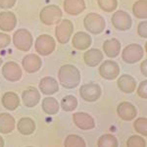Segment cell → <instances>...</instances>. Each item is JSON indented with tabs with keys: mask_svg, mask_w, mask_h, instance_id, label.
<instances>
[{
	"mask_svg": "<svg viewBox=\"0 0 147 147\" xmlns=\"http://www.w3.org/2000/svg\"><path fill=\"white\" fill-rule=\"evenodd\" d=\"M119 145L118 143V139L112 134H104L101 137H99L98 141H97V146L99 147H104V146H108V147H117Z\"/></svg>",
	"mask_w": 147,
	"mask_h": 147,
	"instance_id": "obj_30",
	"label": "cell"
},
{
	"mask_svg": "<svg viewBox=\"0 0 147 147\" xmlns=\"http://www.w3.org/2000/svg\"><path fill=\"white\" fill-rule=\"evenodd\" d=\"M22 66L27 73L34 74L40 70L42 66V60L36 54H28L23 58Z\"/></svg>",
	"mask_w": 147,
	"mask_h": 147,
	"instance_id": "obj_13",
	"label": "cell"
},
{
	"mask_svg": "<svg viewBox=\"0 0 147 147\" xmlns=\"http://www.w3.org/2000/svg\"><path fill=\"white\" fill-rule=\"evenodd\" d=\"M132 13L137 19L145 20L147 18V1L146 0H137L132 5Z\"/></svg>",
	"mask_w": 147,
	"mask_h": 147,
	"instance_id": "obj_27",
	"label": "cell"
},
{
	"mask_svg": "<svg viewBox=\"0 0 147 147\" xmlns=\"http://www.w3.org/2000/svg\"><path fill=\"white\" fill-rule=\"evenodd\" d=\"M144 51L141 45L131 43L125 46L122 52V59L127 64H136L143 58Z\"/></svg>",
	"mask_w": 147,
	"mask_h": 147,
	"instance_id": "obj_6",
	"label": "cell"
},
{
	"mask_svg": "<svg viewBox=\"0 0 147 147\" xmlns=\"http://www.w3.org/2000/svg\"><path fill=\"white\" fill-rule=\"evenodd\" d=\"M1 103L3 105V107L7 109V110L14 111L20 106V98H19L17 93L8 91L3 94L1 99Z\"/></svg>",
	"mask_w": 147,
	"mask_h": 147,
	"instance_id": "obj_23",
	"label": "cell"
},
{
	"mask_svg": "<svg viewBox=\"0 0 147 147\" xmlns=\"http://www.w3.org/2000/svg\"><path fill=\"white\" fill-rule=\"evenodd\" d=\"M5 145V142H4V139L2 136H0V147L1 146H4Z\"/></svg>",
	"mask_w": 147,
	"mask_h": 147,
	"instance_id": "obj_39",
	"label": "cell"
},
{
	"mask_svg": "<svg viewBox=\"0 0 147 147\" xmlns=\"http://www.w3.org/2000/svg\"><path fill=\"white\" fill-rule=\"evenodd\" d=\"M140 70L141 73L144 77H147V60H144L143 62L140 64Z\"/></svg>",
	"mask_w": 147,
	"mask_h": 147,
	"instance_id": "obj_38",
	"label": "cell"
},
{
	"mask_svg": "<svg viewBox=\"0 0 147 147\" xmlns=\"http://www.w3.org/2000/svg\"><path fill=\"white\" fill-rule=\"evenodd\" d=\"M127 146L129 147H145L146 141L143 137L139 136H132L127 140Z\"/></svg>",
	"mask_w": 147,
	"mask_h": 147,
	"instance_id": "obj_33",
	"label": "cell"
},
{
	"mask_svg": "<svg viewBox=\"0 0 147 147\" xmlns=\"http://www.w3.org/2000/svg\"><path fill=\"white\" fill-rule=\"evenodd\" d=\"M2 65V59H1V57H0V66Z\"/></svg>",
	"mask_w": 147,
	"mask_h": 147,
	"instance_id": "obj_40",
	"label": "cell"
},
{
	"mask_svg": "<svg viewBox=\"0 0 147 147\" xmlns=\"http://www.w3.org/2000/svg\"><path fill=\"white\" fill-rule=\"evenodd\" d=\"M35 51L41 56L50 55L56 48L55 39L49 34H41L35 40Z\"/></svg>",
	"mask_w": 147,
	"mask_h": 147,
	"instance_id": "obj_5",
	"label": "cell"
},
{
	"mask_svg": "<svg viewBox=\"0 0 147 147\" xmlns=\"http://www.w3.org/2000/svg\"><path fill=\"white\" fill-rule=\"evenodd\" d=\"M38 87L41 93L45 95H52L55 94L59 90V84L54 78L51 77H44L40 80Z\"/></svg>",
	"mask_w": 147,
	"mask_h": 147,
	"instance_id": "obj_19",
	"label": "cell"
},
{
	"mask_svg": "<svg viewBox=\"0 0 147 147\" xmlns=\"http://www.w3.org/2000/svg\"><path fill=\"white\" fill-rule=\"evenodd\" d=\"M61 107L65 112H72L78 107V100L75 96L67 95L61 100Z\"/></svg>",
	"mask_w": 147,
	"mask_h": 147,
	"instance_id": "obj_28",
	"label": "cell"
},
{
	"mask_svg": "<svg viewBox=\"0 0 147 147\" xmlns=\"http://www.w3.org/2000/svg\"><path fill=\"white\" fill-rule=\"evenodd\" d=\"M92 43L91 36L84 32H79L73 36L72 44L78 50H86Z\"/></svg>",
	"mask_w": 147,
	"mask_h": 147,
	"instance_id": "obj_20",
	"label": "cell"
},
{
	"mask_svg": "<svg viewBox=\"0 0 147 147\" xmlns=\"http://www.w3.org/2000/svg\"><path fill=\"white\" fill-rule=\"evenodd\" d=\"M35 129H36L35 122L28 117L20 119L17 124L18 131L23 136H30V134H32L34 132Z\"/></svg>",
	"mask_w": 147,
	"mask_h": 147,
	"instance_id": "obj_24",
	"label": "cell"
},
{
	"mask_svg": "<svg viewBox=\"0 0 147 147\" xmlns=\"http://www.w3.org/2000/svg\"><path fill=\"white\" fill-rule=\"evenodd\" d=\"M58 80L60 84L65 88H75L80 82V73L75 66L66 64L59 69Z\"/></svg>",
	"mask_w": 147,
	"mask_h": 147,
	"instance_id": "obj_1",
	"label": "cell"
},
{
	"mask_svg": "<svg viewBox=\"0 0 147 147\" xmlns=\"http://www.w3.org/2000/svg\"><path fill=\"white\" fill-rule=\"evenodd\" d=\"M73 121L79 129L82 130H89L95 127V122L90 115L84 112H78L73 115Z\"/></svg>",
	"mask_w": 147,
	"mask_h": 147,
	"instance_id": "obj_12",
	"label": "cell"
},
{
	"mask_svg": "<svg viewBox=\"0 0 147 147\" xmlns=\"http://www.w3.org/2000/svg\"><path fill=\"white\" fill-rule=\"evenodd\" d=\"M64 11L68 15L78 16L85 10L84 0H64Z\"/></svg>",
	"mask_w": 147,
	"mask_h": 147,
	"instance_id": "obj_17",
	"label": "cell"
},
{
	"mask_svg": "<svg viewBox=\"0 0 147 147\" xmlns=\"http://www.w3.org/2000/svg\"><path fill=\"white\" fill-rule=\"evenodd\" d=\"M102 47H103L105 55L109 58H115V57L119 56L121 52V43L119 40L116 38L105 40Z\"/></svg>",
	"mask_w": 147,
	"mask_h": 147,
	"instance_id": "obj_22",
	"label": "cell"
},
{
	"mask_svg": "<svg viewBox=\"0 0 147 147\" xmlns=\"http://www.w3.org/2000/svg\"><path fill=\"white\" fill-rule=\"evenodd\" d=\"M137 34L142 38H146L147 37V22L143 21V22L139 23L138 27H137Z\"/></svg>",
	"mask_w": 147,
	"mask_h": 147,
	"instance_id": "obj_35",
	"label": "cell"
},
{
	"mask_svg": "<svg viewBox=\"0 0 147 147\" xmlns=\"http://www.w3.org/2000/svg\"><path fill=\"white\" fill-rule=\"evenodd\" d=\"M101 87L97 84H86L80 86V95L86 102H95L100 98Z\"/></svg>",
	"mask_w": 147,
	"mask_h": 147,
	"instance_id": "obj_8",
	"label": "cell"
},
{
	"mask_svg": "<svg viewBox=\"0 0 147 147\" xmlns=\"http://www.w3.org/2000/svg\"><path fill=\"white\" fill-rule=\"evenodd\" d=\"M137 95L142 99L147 98V80H143L140 82L138 88H137Z\"/></svg>",
	"mask_w": 147,
	"mask_h": 147,
	"instance_id": "obj_34",
	"label": "cell"
},
{
	"mask_svg": "<svg viewBox=\"0 0 147 147\" xmlns=\"http://www.w3.org/2000/svg\"><path fill=\"white\" fill-rule=\"evenodd\" d=\"M22 100L26 107L32 108L36 106L40 101V93L35 87H28L23 91Z\"/></svg>",
	"mask_w": 147,
	"mask_h": 147,
	"instance_id": "obj_15",
	"label": "cell"
},
{
	"mask_svg": "<svg viewBox=\"0 0 147 147\" xmlns=\"http://www.w3.org/2000/svg\"><path fill=\"white\" fill-rule=\"evenodd\" d=\"M134 129L138 132L139 134L143 136L144 137L147 136V119L146 118H138L134 123Z\"/></svg>",
	"mask_w": 147,
	"mask_h": 147,
	"instance_id": "obj_32",
	"label": "cell"
},
{
	"mask_svg": "<svg viewBox=\"0 0 147 147\" xmlns=\"http://www.w3.org/2000/svg\"><path fill=\"white\" fill-rule=\"evenodd\" d=\"M22 69L16 62H7L2 67V76L8 82H16L22 78Z\"/></svg>",
	"mask_w": 147,
	"mask_h": 147,
	"instance_id": "obj_11",
	"label": "cell"
},
{
	"mask_svg": "<svg viewBox=\"0 0 147 147\" xmlns=\"http://www.w3.org/2000/svg\"><path fill=\"white\" fill-rule=\"evenodd\" d=\"M112 25L114 26V28L118 30H127L131 28V18H130L129 14H127V12L119 10L113 14L112 16Z\"/></svg>",
	"mask_w": 147,
	"mask_h": 147,
	"instance_id": "obj_10",
	"label": "cell"
},
{
	"mask_svg": "<svg viewBox=\"0 0 147 147\" xmlns=\"http://www.w3.org/2000/svg\"><path fill=\"white\" fill-rule=\"evenodd\" d=\"M117 85L119 89L124 93L130 94L136 91V80L129 75H122L117 80Z\"/></svg>",
	"mask_w": 147,
	"mask_h": 147,
	"instance_id": "obj_18",
	"label": "cell"
},
{
	"mask_svg": "<svg viewBox=\"0 0 147 147\" xmlns=\"http://www.w3.org/2000/svg\"><path fill=\"white\" fill-rule=\"evenodd\" d=\"M17 26V17L13 12L0 13V30L3 32H12Z\"/></svg>",
	"mask_w": 147,
	"mask_h": 147,
	"instance_id": "obj_16",
	"label": "cell"
},
{
	"mask_svg": "<svg viewBox=\"0 0 147 147\" xmlns=\"http://www.w3.org/2000/svg\"><path fill=\"white\" fill-rule=\"evenodd\" d=\"M41 107L43 112L47 115H55L59 112V109H60L57 99L53 97H45L42 100Z\"/></svg>",
	"mask_w": 147,
	"mask_h": 147,
	"instance_id": "obj_26",
	"label": "cell"
},
{
	"mask_svg": "<svg viewBox=\"0 0 147 147\" xmlns=\"http://www.w3.org/2000/svg\"><path fill=\"white\" fill-rule=\"evenodd\" d=\"M17 0H0V8L1 9H10L15 6Z\"/></svg>",
	"mask_w": 147,
	"mask_h": 147,
	"instance_id": "obj_37",
	"label": "cell"
},
{
	"mask_svg": "<svg viewBox=\"0 0 147 147\" xmlns=\"http://www.w3.org/2000/svg\"><path fill=\"white\" fill-rule=\"evenodd\" d=\"M13 43L20 51L28 52L34 44V37L26 28H19L13 34Z\"/></svg>",
	"mask_w": 147,
	"mask_h": 147,
	"instance_id": "obj_4",
	"label": "cell"
},
{
	"mask_svg": "<svg viewBox=\"0 0 147 147\" xmlns=\"http://www.w3.org/2000/svg\"><path fill=\"white\" fill-rule=\"evenodd\" d=\"M103 53L96 48H91L88 49L85 53L84 54V61L85 65H87L88 67H96L97 65H99L100 62L103 60Z\"/></svg>",
	"mask_w": 147,
	"mask_h": 147,
	"instance_id": "obj_21",
	"label": "cell"
},
{
	"mask_svg": "<svg viewBox=\"0 0 147 147\" xmlns=\"http://www.w3.org/2000/svg\"><path fill=\"white\" fill-rule=\"evenodd\" d=\"M16 122L12 115L8 113L0 114V132L4 134H8L15 129Z\"/></svg>",
	"mask_w": 147,
	"mask_h": 147,
	"instance_id": "obj_25",
	"label": "cell"
},
{
	"mask_svg": "<svg viewBox=\"0 0 147 147\" xmlns=\"http://www.w3.org/2000/svg\"><path fill=\"white\" fill-rule=\"evenodd\" d=\"M10 42H11L10 35L0 32V49L6 48V47L10 44Z\"/></svg>",
	"mask_w": 147,
	"mask_h": 147,
	"instance_id": "obj_36",
	"label": "cell"
},
{
	"mask_svg": "<svg viewBox=\"0 0 147 147\" xmlns=\"http://www.w3.org/2000/svg\"><path fill=\"white\" fill-rule=\"evenodd\" d=\"M118 116L124 121H131L136 117L137 110L136 106L129 102H121L117 107Z\"/></svg>",
	"mask_w": 147,
	"mask_h": 147,
	"instance_id": "obj_14",
	"label": "cell"
},
{
	"mask_svg": "<svg viewBox=\"0 0 147 147\" xmlns=\"http://www.w3.org/2000/svg\"><path fill=\"white\" fill-rule=\"evenodd\" d=\"M63 16V12L60 7L51 4L47 5L41 9L39 13V19L42 24L46 26L56 25L61 21Z\"/></svg>",
	"mask_w": 147,
	"mask_h": 147,
	"instance_id": "obj_2",
	"label": "cell"
},
{
	"mask_svg": "<svg viewBox=\"0 0 147 147\" xmlns=\"http://www.w3.org/2000/svg\"><path fill=\"white\" fill-rule=\"evenodd\" d=\"M98 6L106 13H112L117 9L118 0H97Z\"/></svg>",
	"mask_w": 147,
	"mask_h": 147,
	"instance_id": "obj_31",
	"label": "cell"
},
{
	"mask_svg": "<svg viewBox=\"0 0 147 147\" xmlns=\"http://www.w3.org/2000/svg\"><path fill=\"white\" fill-rule=\"evenodd\" d=\"M74 32V25L70 20H62L58 23L55 28V36L57 41L61 44H66L70 41Z\"/></svg>",
	"mask_w": 147,
	"mask_h": 147,
	"instance_id": "obj_7",
	"label": "cell"
},
{
	"mask_svg": "<svg viewBox=\"0 0 147 147\" xmlns=\"http://www.w3.org/2000/svg\"><path fill=\"white\" fill-rule=\"evenodd\" d=\"M120 67L115 61L106 60L99 67V74L103 79L108 80H116L120 76Z\"/></svg>",
	"mask_w": 147,
	"mask_h": 147,
	"instance_id": "obj_9",
	"label": "cell"
},
{
	"mask_svg": "<svg viewBox=\"0 0 147 147\" xmlns=\"http://www.w3.org/2000/svg\"><path fill=\"white\" fill-rule=\"evenodd\" d=\"M84 28L92 34H100L105 30V20L97 13H88L84 19Z\"/></svg>",
	"mask_w": 147,
	"mask_h": 147,
	"instance_id": "obj_3",
	"label": "cell"
},
{
	"mask_svg": "<svg viewBox=\"0 0 147 147\" xmlns=\"http://www.w3.org/2000/svg\"><path fill=\"white\" fill-rule=\"evenodd\" d=\"M64 145L67 147L77 146V147H84L86 146L84 139L82 136H77V134H69L65 138L64 141Z\"/></svg>",
	"mask_w": 147,
	"mask_h": 147,
	"instance_id": "obj_29",
	"label": "cell"
}]
</instances>
